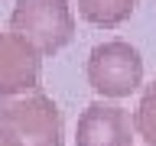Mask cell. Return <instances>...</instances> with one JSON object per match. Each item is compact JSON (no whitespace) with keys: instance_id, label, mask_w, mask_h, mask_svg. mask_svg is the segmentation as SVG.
<instances>
[{"instance_id":"cell-1","label":"cell","mask_w":156,"mask_h":146,"mask_svg":"<svg viewBox=\"0 0 156 146\" xmlns=\"http://www.w3.org/2000/svg\"><path fill=\"white\" fill-rule=\"evenodd\" d=\"M10 33L23 36L39 55H55L75 36V16L68 0H16Z\"/></svg>"},{"instance_id":"cell-2","label":"cell","mask_w":156,"mask_h":146,"mask_svg":"<svg viewBox=\"0 0 156 146\" xmlns=\"http://www.w3.org/2000/svg\"><path fill=\"white\" fill-rule=\"evenodd\" d=\"M0 123L10 127L20 146H62V114L39 88L26 94H0Z\"/></svg>"},{"instance_id":"cell-3","label":"cell","mask_w":156,"mask_h":146,"mask_svg":"<svg viewBox=\"0 0 156 146\" xmlns=\"http://www.w3.org/2000/svg\"><path fill=\"white\" fill-rule=\"evenodd\" d=\"M88 85L101 97H130L143 85V58L130 42L111 39L91 49L88 55Z\"/></svg>"},{"instance_id":"cell-4","label":"cell","mask_w":156,"mask_h":146,"mask_svg":"<svg viewBox=\"0 0 156 146\" xmlns=\"http://www.w3.org/2000/svg\"><path fill=\"white\" fill-rule=\"evenodd\" d=\"M133 123L117 104H88L78 117L75 143L78 146H130Z\"/></svg>"},{"instance_id":"cell-5","label":"cell","mask_w":156,"mask_h":146,"mask_svg":"<svg viewBox=\"0 0 156 146\" xmlns=\"http://www.w3.org/2000/svg\"><path fill=\"white\" fill-rule=\"evenodd\" d=\"M39 88V52L16 33H0V94Z\"/></svg>"},{"instance_id":"cell-6","label":"cell","mask_w":156,"mask_h":146,"mask_svg":"<svg viewBox=\"0 0 156 146\" xmlns=\"http://www.w3.org/2000/svg\"><path fill=\"white\" fill-rule=\"evenodd\" d=\"M133 7L136 0H78V13L94 26H120Z\"/></svg>"},{"instance_id":"cell-7","label":"cell","mask_w":156,"mask_h":146,"mask_svg":"<svg viewBox=\"0 0 156 146\" xmlns=\"http://www.w3.org/2000/svg\"><path fill=\"white\" fill-rule=\"evenodd\" d=\"M133 127H136V133L146 140V146H156V81L146 88L143 97H140V107H136Z\"/></svg>"},{"instance_id":"cell-8","label":"cell","mask_w":156,"mask_h":146,"mask_svg":"<svg viewBox=\"0 0 156 146\" xmlns=\"http://www.w3.org/2000/svg\"><path fill=\"white\" fill-rule=\"evenodd\" d=\"M0 146H20V140L10 133V127H7V123H0Z\"/></svg>"}]
</instances>
